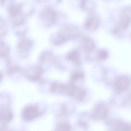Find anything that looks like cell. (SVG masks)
Returning <instances> with one entry per match:
<instances>
[{
  "instance_id": "2e32d148",
  "label": "cell",
  "mask_w": 131,
  "mask_h": 131,
  "mask_svg": "<svg viewBox=\"0 0 131 131\" xmlns=\"http://www.w3.org/2000/svg\"><path fill=\"white\" fill-rule=\"evenodd\" d=\"M7 32V29L4 20L0 17V37L5 36Z\"/></svg>"
},
{
  "instance_id": "ac0fdd59",
  "label": "cell",
  "mask_w": 131,
  "mask_h": 131,
  "mask_svg": "<svg viewBox=\"0 0 131 131\" xmlns=\"http://www.w3.org/2000/svg\"><path fill=\"white\" fill-rule=\"evenodd\" d=\"M108 54L107 51L103 49L99 51L98 53L97 58L101 60H104L108 57Z\"/></svg>"
},
{
  "instance_id": "8992f818",
  "label": "cell",
  "mask_w": 131,
  "mask_h": 131,
  "mask_svg": "<svg viewBox=\"0 0 131 131\" xmlns=\"http://www.w3.org/2000/svg\"><path fill=\"white\" fill-rule=\"evenodd\" d=\"M81 42L82 48L87 51H92L95 48V44L94 41L89 37L87 36L83 37Z\"/></svg>"
},
{
  "instance_id": "7402d4cb",
  "label": "cell",
  "mask_w": 131,
  "mask_h": 131,
  "mask_svg": "<svg viewBox=\"0 0 131 131\" xmlns=\"http://www.w3.org/2000/svg\"><path fill=\"white\" fill-rule=\"evenodd\" d=\"M86 93V91L84 90H81L79 91L77 94V97L79 100H83Z\"/></svg>"
},
{
  "instance_id": "9c48e42d",
  "label": "cell",
  "mask_w": 131,
  "mask_h": 131,
  "mask_svg": "<svg viewBox=\"0 0 131 131\" xmlns=\"http://www.w3.org/2000/svg\"><path fill=\"white\" fill-rule=\"evenodd\" d=\"M112 128L116 130H130L131 126L129 124L121 121H115L113 123Z\"/></svg>"
},
{
  "instance_id": "e0dca14e",
  "label": "cell",
  "mask_w": 131,
  "mask_h": 131,
  "mask_svg": "<svg viewBox=\"0 0 131 131\" xmlns=\"http://www.w3.org/2000/svg\"><path fill=\"white\" fill-rule=\"evenodd\" d=\"M66 40V37L61 34H59L55 38L54 42L56 45L60 44L64 42Z\"/></svg>"
},
{
  "instance_id": "ffe728a7",
  "label": "cell",
  "mask_w": 131,
  "mask_h": 131,
  "mask_svg": "<svg viewBox=\"0 0 131 131\" xmlns=\"http://www.w3.org/2000/svg\"><path fill=\"white\" fill-rule=\"evenodd\" d=\"M45 15L46 18L51 21H53L55 17V13L50 10H46L45 13Z\"/></svg>"
},
{
  "instance_id": "5bb4252c",
  "label": "cell",
  "mask_w": 131,
  "mask_h": 131,
  "mask_svg": "<svg viewBox=\"0 0 131 131\" xmlns=\"http://www.w3.org/2000/svg\"><path fill=\"white\" fill-rule=\"evenodd\" d=\"M9 52L8 47L2 41L0 40V57L7 56Z\"/></svg>"
},
{
  "instance_id": "7a4b0ae2",
  "label": "cell",
  "mask_w": 131,
  "mask_h": 131,
  "mask_svg": "<svg viewBox=\"0 0 131 131\" xmlns=\"http://www.w3.org/2000/svg\"><path fill=\"white\" fill-rule=\"evenodd\" d=\"M41 112L37 106L30 105L26 107L24 110L23 116L26 121H30L39 116Z\"/></svg>"
},
{
  "instance_id": "4fadbf2b",
  "label": "cell",
  "mask_w": 131,
  "mask_h": 131,
  "mask_svg": "<svg viewBox=\"0 0 131 131\" xmlns=\"http://www.w3.org/2000/svg\"><path fill=\"white\" fill-rule=\"evenodd\" d=\"M7 71L9 73H12L19 71L20 69V67L16 64H12L9 59H7Z\"/></svg>"
},
{
  "instance_id": "cb8c5ba5",
  "label": "cell",
  "mask_w": 131,
  "mask_h": 131,
  "mask_svg": "<svg viewBox=\"0 0 131 131\" xmlns=\"http://www.w3.org/2000/svg\"><path fill=\"white\" fill-rule=\"evenodd\" d=\"M2 78V75L0 73V81H1Z\"/></svg>"
},
{
  "instance_id": "ba28073f",
  "label": "cell",
  "mask_w": 131,
  "mask_h": 131,
  "mask_svg": "<svg viewBox=\"0 0 131 131\" xmlns=\"http://www.w3.org/2000/svg\"><path fill=\"white\" fill-rule=\"evenodd\" d=\"M80 6L82 9L89 13L92 14L94 11V4L89 0H80Z\"/></svg>"
},
{
  "instance_id": "52a82bcc",
  "label": "cell",
  "mask_w": 131,
  "mask_h": 131,
  "mask_svg": "<svg viewBox=\"0 0 131 131\" xmlns=\"http://www.w3.org/2000/svg\"><path fill=\"white\" fill-rule=\"evenodd\" d=\"M32 42L30 40L22 38L18 42V47L21 52H23L28 50L32 46Z\"/></svg>"
},
{
  "instance_id": "3957f363",
  "label": "cell",
  "mask_w": 131,
  "mask_h": 131,
  "mask_svg": "<svg viewBox=\"0 0 131 131\" xmlns=\"http://www.w3.org/2000/svg\"><path fill=\"white\" fill-rule=\"evenodd\" d=\"M130 83L129 78L126 76H122L117 78L114 83L115 90L120 92L125 90L129 87Z\"/></svg>"
},
{
  "instance_id": "8fae6325",
  "label": "cell",
  "mask_w": 131,
  "mask_h": 131,
  "mask_svg": "<svg viewBox=\"0 0 131 131\" xmlns=\"http://www.w3.org/2000/svg\"><path fill=\"white\" fill-rule=\"evenodd\" d=\"M31 73L29 75V78L32 80H36L40 78L41 73V68L39 67H34L31 70Z\"/></svg>"
},
{
  "instance_id": "30bf717a",
  "label": "cell",
  "mask_w": 131,
  "mask_h": 131,
  "mask_svg": "<svg viewBox=\"0 0 131 131\" xmlns=\"http://www.w3.org/2000/svg\"><path fill=\"white\" fill-rule=\"evenodd\" d=\"M12 114L9 110L4 108L0 110V120L3 122H8L11 120Z\"/></svg>"
},
{
  "instance_id": "44dd1931",
  "label": "cell",
  "mask_w": 131,
  "mask_h": 131,
  "mask_svg": "<svg viewBox=\"0 0 131 131\" xmlns=\"http://www.w3.org/2000/svg\"><path fill=\"white\" fill-rule=\"evenodd\" d=\"M83 73L80 71H77L75 72L73 74L72 80L73 81L82 79L84 78Z\"/></svg>"
},
{
  "instance_id": "6da1fadb",
  "label": "cell",
  "mask_w": 131,
  "mask_h": 131,
  "mask_svg": "<svg viewBox=\"0 0 131 131\" xmlns=\"http://www.w3.org/2000/svg\"><path fill=\"white\" fill-rule=\"evenodd\" d=\"M119 20L113 32L120 35L126 30L129 25L131 21V8L129 7L124 8L119 14Z\"/></svg>"
},
{
  "instance_id": "603a6c76",
  "label": "cell",
  "mask_w": 131,
  "mask_h": 131,
  "mask_svg": "<svg viewBox=\"0 0 131 131\" xmlns=\"http://www.w3.org/2000/svg\"><path fill=\"white\" fill-rule=\"evenodd\" d=\"M6 0H0V2L3 3L5 1H6Z\"/></svg>"
},
{
  "instance_id": "d6986e66",
  "label": "cell",
  "mask_w": 131,
  "mask_h": 131,
  "mask_svg": "<svg viewBox=\"0 0 131 131\" xmlns=\"http://www.w3.org/2000/svg\"><path fill=\"white\" fill-rule=\"evenodd\" d=\"M57 129L59 130H69L70 129V127L68 123L64 122L61 123L58 125Z\"/></svg>"
},
{
  "instance_id": "9a60e30c",
  "label": "cell",
  "mask_w": 131,
  "mask_h": 131,
  "mask_svg": "<svg viewBox=\"0 0 131 131\" xmlns=\"http://www.w3.org/2000/svg\"><path fill=\"white\" fill-rule=\"evenodd\" d=\"M21 6L19 5H16L12 6L10 8L9 12L12 17L21 13Z\"/></svg>"
},
{
  "instance_id": "5b68a950",
  "label": "cell",
  "mask_w": 131,
  "mask_h": 131,
  "mask_svg": "<svg viewBox=\"0 0 131 131\" xmlns=\"http://www.w3.org/2000/svg\"><path fill=\"white\" fill-rule=\"evenodd\" d=\"M100 23V20L99 17L96 16L91 15L87 19L85 23L84 26L87 30L93 31L98 28Z\"/></svg>"
},
{
  "instance_id": "277c9868",
  "label": "cell",
  "mask_w": 131,
  "mask_h": 131,
  "mask_svg": "<svg viewBox=\"0 0 131 131\" xmlns=\"http://www.w3.org/2000/svg\"><path fill=\"white\" fill-rule=\"evenodd\" d=\"M108 113V109L103 103L97 105L94 108L91 114L92 117L95 119H100L105 118Z\"/></svg>"
},
{
  "instance_id": "7c38bea8",
  "label": "cell",
  "mask_w": 131,
  "mask_h": 131,
  "mask_svg": "<svg viewBox=\"0 0 131 131\" xmlns=\"http://www.w3.org/2000/svg\"><path fill=\"white\" fill-rule=\"evenodd\" d=\"M67 58L76 64H79L80 62V54L79 51L76 50L72 51L68 55Z\"/></svg>"
}]
</instances>
